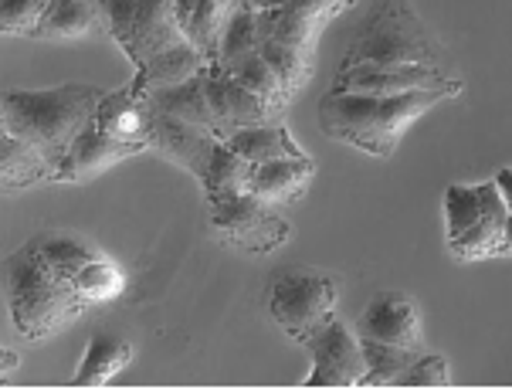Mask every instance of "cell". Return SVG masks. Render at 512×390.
Returning a JSON list of instances; mask_svg holds the SVG:
<instances>
[{"label": "cell", "mask_w": 512, "mask_h": 390, "mask_svg": "<svg viewBox=\"0 0 512 390\" xmlns=\"http://www.w3.org/2000/svg\"><path fill=\"white\" fill-rule=\"evenodd\" d=\"M150 150V143H123V140H112L106 129L89 126L82 136L75 140V146L68 150V156L62 160V167L55 170L51 184H85V180L99 177L116 163L129 160V156H140Z\"/></svg>", "instance_id": "cell-13"}, {"label": "cell", "mask_w": 512, "mask_h": 390, "mask_svg": "<svg viewBox=\"0 0 512 390\" xmlns=\"http://www.w3.org/2000/svg\"><path fill=\"white\" fill-rule=\"evenodd\" d=\"M109 34V17L102 0H51L34 38L38 41H78Z\"/></svg>", "instance_id": "cell-17"}, {"label": "cell", "mask_w": 512, "mask_h": 390, "mask_svg": "<svg viewBox=\"0 0 512 390\" xmlns=\"http://www.w3.org/2000/svg\"><path fill=\"white\" fill-rule=\"evenodd\" d=\"M221 72H231L234 78H238L245 89H251L258 95L262 102H268V109L275 112V116L282 119V112L289 109V102H292V95L285 92V85H282V78L275 75V68L265 62L258 51H251V55L245 58H238L231 68H221Z\"/></svg>", "instance_id": "cell-25"}, {"label": "cell", "mask_w": 512, "mask_h": 390, "mask_svg": "<svg viewBox=\"0 0 512 390\" xmlns=\"http://www.w3.org/2000/svg\"><path fill=\"white\" fill-rule=\"evenodd\" d=\"M496 187H499L502 201H506L509 214H512V167H502V170L496 173Z\"/></svg>", "instance_id": "cell-33"}, {"label": "cell", "mask_w": 512, "mask_h": 390, "mask_svg": "<svg viewBox=\"0 0 512 390\" xmlns=\"http://www.w3.org/2000/svg\"><path fill=\"white\" fill-rule=\"evenodd\" d=\"M72 285H75L78 296H82L85 302L99 306V302H116L119 296H123V292H126V275H123V268L112 262V258L95 255L92 262H85L72 275Z\"/></svg>", "instance_id": "cell-26"}, {"label": "cell", "mask_w": 512, "mask_h": 390, "mask_svg": "<svg viewBox=\"0 0 512 390\" xmlns=\"http://www.w3.org/2000/svg\"><path fill=\"white\" fill-rule=\"evenodd\" d=\"M496 258H512V214L506 218V231H502V241H499V255Z\"/></svg>", "instance_id": "cell-35"}, {"label": "cell", "mask_w": 512, "mask_h": 390, "mask_svg": "<svg viewBox=\"0 0 512 390\" xmlns=\"http://www.w3.org/2000/svg\"><path fill=\"white\" fill-rule=\"evenodd\" d=\"M312 177H316L312 156H302V160H272V163L255 167L251 194H258L268 204H292L306 194Z\"/></svg>", "instance_id": "cell-21"}, {"label": "cell", "mask_w": 512, "mask_h": 390, "mask_svg": "<svg viewBox=\"0 0 512 390\" xmlns=\"http://www.w3.org/2000/svg\"><path fill=\"white\" fill-rule=\"evenodd\" d=\"M31 245L45 255V262L51 268H58V272L65 275V279H72V275L82 268L85 262H92L99 251H95L89 241L78 238L72 231H38L31 238Z\"/></svg>", "instance_id": "cell-27"}, {"label": "cell", "mask_w": 512, "mask_h": 390, "mask_svg": "<svg viewBox=\"0 0 512 390\" xmlns=\"http://www.w3.org/2000/svg\"><path fill=\"white\" fill-rule=\"evenodd\" d=\"M462 78L441 85V89H414L404 95H353V92H326L319 99V129L336 143H346L353 150L390 160L397 153V143L424 112H431L438 102L462 95Z\"/></svg>", "instance_id": "cell-2"}, {"label": "cell", "mask_w": 512, "mask_h": 390, "mask_svg": "<svg viewBox=\"0 0 512 390\" xmlns=\"http://www.w3.org/2000/svg\"><path fill=\"white\" fill-rule=\"evenodd\" d=\"M363 357H367V377L360 387H397L414 360L421 357L418 350L407 346H390L377 340H363Z\"/></svg>", "instance_id": "cell-28"}, {"label": "cell", "mask_w": 512, "mask_h": 390, "mask_svg": "<svg viewBox=\"0 0 512 390\" xmlns=\"http://www.w3.org/2000/svg\"><path fill=\"white\" fill-rule=\"evenodd\" d=\"M14 367H17V353L14 350H4V377L11 374Z\"/></svg>", "instance_id": "cell-36"}, {"label": "cell", "mask_w": 512, "mask_h": 390, "mask_svg": "<svg viewBox=\"0 0 512 390\" xmlns=\"http://www.w3.org/2000/svg\"><path fill=\"white\" fill-rule=\"evenodd\" d=\"M48 4L51 0H0V31H4L7 38H14V34L34 38Z\"/></svg>", "instance_id": "cell-31"}, {"label": "cell", "mask_w": 512, "mask_h": 390, "mask_svg": "<svg viewBox=\"0 0 512 390\" xmlns=\"http://www.w3.org/2000/svg\"><path fill=\"white\" fill-rule=\"evenodd\" d=\"M431 65L441 68L445 45L411 0H377L360 21L340 65Z\"/></svg>", "instance_id": "cell-5"}, {"label": "cell", "mask_w": 512, "mask_h": 390, "mask_svg": "<svg viewBox=\"0 0 512 390\" xmlns=\"http://www.w3.org/2000/svg\"><path fill=\"white\" fill-rule=\"evenodd\" d=\"M133 360H136L133 343L116 333H106V329H95L89 336V346H85V357L78 363V370L68 384L72 387H102V384H109L112 377L123 374L126 367H133Z\"/></svg>", "instance_id": "cell-19"}, {"label": "cell", "mask_w": 512, "mask_h": 390, "mask_svg": "<svg viewBox=\"0 0 512 390\" xmlns=\"http://www.w3.org/2000/svg\"><path fill=\"white\" fill-rule=\"evenodd\" d=\"M336 299L340 292L333 275L309 272V268H285L265 292L268 316L295 343H306L329 319H336Z\"/></svg>", "instance_id": "cell-6"}, {"label": "cell", "mask_w": 512, "mask_h": 390, "mask_svg": "<svg viewBox=\"0 0 512 390\" xmlns=\"http://www.w3.org/2000/svg\"><path fill=\"white\" fill-rule=\"evenodd\" d=\"M228 143L245 156L248 163L262 167L272 160H302V146L292 140V133L282 123H265V126H245L234 129L228 136Z\"/></svg>", "instance_id": "cell-23"}, {"label": "cell", "mask_w": 512, "mask_h": 390, "mask_svg": "<svg viewBox=\"0 0 512 390\" xmlns=\"http://www.w3.org/2000/svg\"><path fill=\"white\" fill-rule=\"evenodd\" d=\"M241 4L251 7V11L262 14V11H279V7H285L289 0H241Z\"/></svg>", "instance_id": "cell-34"}, {"label": "cell", "mask_w": 512, "mask_h": 390, "mask_svg": "<svg viewBox=\"0 0 512 390\" xmlns=\"http://www.w3.org/2000/svg\"><path fill=\"white\" fill-rule=\"evenodd\" d=\"M302 346L312 357V370L302 380V387H360L363 377H367V357H363L360 333L340 323V319H329Z\"/></svg>", "instance_id": "cell-8"}, {"label": "cell", "mask_w": 512, "mask_h": 390, "mask_svg": "<svg viewBox=\"0 0 512 390\" xmlns=\"http://www.w3.org/2000/svg\"><path fill=\"white\" fill-rule=\"evenodd\" d=\"M95 126L106 129L112 140L150 143L146 140V106L133 82H126L116 92H106V99L99 102V112H95Z\"/></svg>", "instance_id": "cell-22"}, {"label": "cell", "mask_w": 512, "mask_h": 390, "mask_svg": "<svg viewBox=\"0 0 512 390\" xmlns=\"http://www.w3.org/2000/svg\"><path fill=\"white\" fill-rule=\"evenodd\" d=\"M4 292L7 312H11L17 333L28 343H41L48 336L62 333L92 306V302L78 296L72 279H65L58 268L45 262V255L31 241L7 258Z\"/></svg>", "instance_id": "cell-4"}, {"label": "cell", "mask_w": 512, "mask_h": 390, "mask_svg": "<svg viewBox=\"0 0 512 390\" xmlns=\"http://www.w3.org/2000/svg\"><path fill=\"white\" fill-rule=\"evenodd\" d=\"M455 82L441 68L431 65H340L329 92H353V95H404L414 89H441Z\"/></svg>", "instance_id": "cell-10"}, {"label": "cell", "mask_w": 512, "mask_h": 390, "mask_svg": "<svg viewBox=\"0 0 512 390\" xmlns=\"http://www.w3.org/2000/svg\"><path fill=\"white\" fill-rule=\"evenodd\" d=\"M207 99H211L214 112H218L224 133H234V129L245 126H265V123H279L268 102L258 99L255 92L245 89L231 72H221L218 65L207 68Z\"/></svg>", "instance_id": "cell-15"}, {"label": "cell", "mask_w": 512, "mask_h": 390, "mask_svg": "<svg viewBox=\"0 0 512 390\" xmlns=\"http://www.w3.org/2000/svg\"><path fill=\"white\" fill-rule=\"evenodd\" d=\"M55 163L34 143L0 129V184L4 190H24L34 184H45L55 177Z\"/></svg>", "instance_id": "cell-20"}, {"label": "cell", "mask_w": 512, "mask_h": 390, "mask_svg": "<svg viewBox=\"0 0 512 390\" xmlns=\"http://www.w3.org/2000/svg\"><path fill=\"white\" fill-rule=\"evenodd\" d=\"M353 0H289L279 11H262L258 14V28L262 38H279L285 45L306 51L316 58L319 34L336 14H343Z\"/></svg>", "instance_id": "cell-11"}, {"label": "cell", "mask_w": 512, "mask_h": 390, "mask_svg": "<svg viewBox=\"0 0 512 390\" xmlns=\"http://www.w3.org/2000/svg\"><path fill=\"white\" fill-rule=\"evenodd\" d=\"M509 214L506 201H502L496 180L485 184H451L445 190V234L448 241H458L462 234L479 228L482 221Z\"/></svg>", "instance_id": "cell-16"}, {"label": "cell", "mask_w": 512, "mask_h": 390, "mask_svg": "<svg viewBox=\"0 0 512 390\" xmlns=\"http://www.w3.org/2000/svg\"><path fill=\"white\" fill-rule=\"evenodd\" d=\"M102 99H106V89L85 82H65L45 92L11 89L4 92L0 129L34 143L55 167H62L75 140L95 123Z\"/></svg>", "instance_id": "cell-3"}, {"label": "cell", "mask_w": 512, "mask_h": 390, "mask_svg": "<svg viewBox=\"0 0 512 390\" xmlns=\"http://www.w3.org/2000/svg\"><path fill=\"white\" fill-rule=\"evenodd\" d=\"M258 55H262L265 62L275 68V75L282 78V85H285V92H289V95L302 92V85L312 78V55H306V51H299L292 45H285V41H279V38H262Z\"/></svg>", "instance_id": "cell-30"}, {"label": "cell", "mask_w": 512, "mask_h": 390, "mask_svg": "<svg viewBox=\"0 0 512 390\" xmlns=\"http://www.w3.org/2000/svg\"><path fill=\"white\" fill-rule=\"evenodd\" d=\"M102 4L109 17V38L136 68V89L187 82L211 68L180 28L173 0H102Z\"/></svg>", "instance_id": "cell-1"}, {"label": "cell", "mask_w": 512, "mask_h": 390, "mask_svg": "<svg viewBox=\"0 0 512 390\" xmlns=\"http://www.w3.org/2000/svg\"><path fill=\"white\" fill-rule=\"evenodd\" d=\"M251 177H255V163H248L228 140H221L218 153H214V160H211V170H207V180L201 184L207 204L224 201V197H234V194H248Z\"/></svg>", "instance_id": "cell-24"}, {"label": "cell", "mask_w": 512, "mask_h": 390, "mask_svg": "<svg viewBox=\"0 0 512 390\" xmlns=\"http://www.w3.org/2000/svg\"><path fill=\"white\" fill-rule=\"evenodd\" d=\"M173 7H177L180 28L190 38V45L214 65L221 34L228 28L231 14L241 7V0H173Z\"/></svg>", "instance_id": "cell-18"}, {"label": "cell", "mask_w": 512, "mask_h": 390, "mask_svg": "<svg viewBox=\"0 0 512 390\" xmlns=\"http://www.w3.org/2000/svg\"><path fill=\"white\" fill-rule=\"evenodd\" d=\"M360 340H377L390 346H407V350L424 353V329L418 302L404 292H377L367 309L360 312L357 326Z\"/></svg>", "instance_id": "cell-12"}, {"label": "cell", "mask_w": 512, "mask_h": 390, "mask_svg": "<svg viewBox=\"0 0 512 390\" xmlns=\"http://www.w3.org/2000/svg\"><path fill=\"white\" fill-rule=\"evenodd\" d=\"M207 218L221 241H228L245 255H272L292 238V224L275 211V204L262 201L251 190L207 204Z\"/></svg>", "instance_id": "cell-7"}, {"label": "cell", "mask_w": 512, "mask_h": 390, "mask_svg": "<svg viewBox=\"0 0 512 390\" xmlns=\"http://www.w3.org/2000/svg\"><path fill=\"white\" fill-rule=\"evenodd\" d=\"M136 92H140L143 106H150L156 112H167V116H173V119H184V123H194V126L207 129V133L228 140L218 112H214L211 99H207V68L201 75L187 78V82L150 85V89H136Z\"/></svg>", "instance_id": "cell-14"}, {"label": "cell", "mask_w": 512, "mask_h": 390, "mask_svg": "<svg viewBox=\"0 0 512 390\" xmlns=\"http://www.w3.org/2000/svg\"><path fill=\"white\" fill-rule=\"evenodd\" d=\"M397 387H451V370L441 353H421Z\"/></svg>", "instance_id": "cell-32"}, {"label": "cell", "mask_w": 512, "mask_h": 390, "mask_svg": "<svg viewBox=\"0 0 512 390\" xmlns=\"http://www.w3.org/2000/svg\"><path fill=\"white\" fill-rule=\"evenodd\" d=\"M262 45V28H258V14L251 11V7L241 4L238 11L231 14L228 28L221 34V45H218V58H214V65L218 68H231L238 58L251 55V51H258Z\"/></svg>", "instance_id": "cell-29"}, {"label": "cell", "mask_w": 512, "mask_h": 390, "mask_svg": "<svg viewBox=\"0 0 512 390\" xmlns=\"http://www.w3.org/2000/svg\"><path fill=\"white\" fill-rule=\"evenodd\" d=\"M146 140H150V150H160L167 160L177 163V167L194 173L197 184H204L214 153H218L221 136L146 106Z\"/></svg>", "instance_id": "cell-9"}]
</instances>
